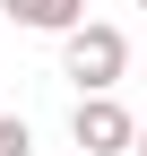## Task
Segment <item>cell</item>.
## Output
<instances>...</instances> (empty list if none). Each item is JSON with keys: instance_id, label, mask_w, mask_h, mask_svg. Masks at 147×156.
<instances>
[{"instance_id": "obj_1", "label": "cell", "mask_w": 147, "mask_h": 156, "mask_svg": "<svg viewBox=\"0 0 147 156\" xmlns=\"http://www.w3.org/2000/svg\"><path fill=\"white\" fill-rule=\"evenodd\" d=\"M121 69H130V35H121V26L87 17V26L61 35V78H78V95H113Z\"/></svg>"}, {"instance_id": "obj_2", "label": "cell", "mask_w": 147, "mask_h": 156, "mask_svg": "<svg viewBox=\"0 0 147 156\" xmlns=\"http://www.w3.org/2000/svg\"><path fill=\"white\" fill-rule=\"evenodd\" d=\"M69 139H78V156H130V147H138V122L113 104V95H78Z\"/></svg>"}, {"instance_id": "obj_6", "label": "cell", "mask_w": 147, "mask_h": 156, "mask_svg": "<svg viewBox=\"0 0 147 156\" xmlns=\"http://www.w3.org/2000/svg\"><path fill=\"white\" fill-rule=\"evenodd\" d=\"M138 9H147V0H138Z\"/></svg>"}, {"instance_id": "obj_3", "label": "cell", "mask_w": 147, "mask_h": 156, "mask_svg": "<svg viewBox=\"0 0 147 156\" xmlns=\"http://www.w3.org/2000/svg\"><path fill=\"white\" fill-rule=\"evenodd\" d=\"M0 9H9L17 26H35V35H69V26H87V0H0Z\"/></svg>"}, {"instance_id": "obj_5", "label": "cell", "mask_w": 147, "mask_h": 156, "mask_svg": "<svg viewBox=\"0 0 147 156\" xmlns=\"http://www.w3.org/2000/svg\"><path fill=\"white\" fill-rule=\"evenodd\" d=\"M130 156H147V122H138V147H130Z\"/></svg>"}, {"instance_id": "obj_4", "label": "cell", "mask_w": 147, "mask_h": 156, "mask_svg": "<svg viewBox=\"0 0 147 156\" xmlns=\"http://www.w3.org/2000/svg\"><path fill=\"white\" fill-rule=\"evenodd\" d=\"M26 147H35V130L17 122V113H0V156H26Z\"/></svg>"}]
</instances>
